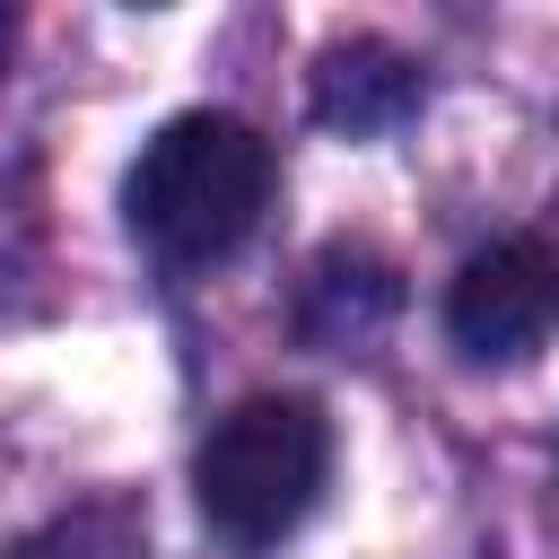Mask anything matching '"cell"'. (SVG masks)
<instances>
[{
	"label": "cell",
	"instance_id": "obj_5",
	"mask_svg": "<svg viewBox=\"0 0 559 559\" xmlns=\"http://www.w3.org/2000/svg\"><path fill=\"white\" fill-rule=\"evenodd\" d=\"M393 306H402L393 262H376V253H358V245H332V253L314 262V280H306V332H314V341H349V349H358Z\"/></svg>",
	"mask_w": 559,
	"mask_h": 559
},
{
	"label": "cell",
	"instance_id": "obj_4",
	"mask_svg": "<svg viewBox=\"0 0 559 559\" xmlns=\"http://www.w3.org/2000/svg\"><path fill=\"white\" fill-rule=\"evenodd\" d=\"M314 114L349 140H376V131H402L419 114V61L384 35H349V44H323L314 52Z\"/></svg>",
	"mask_w": 559,
	"mask_h": 559
},
{
	"label": "cell",
	"instance_id": "obj_2",
	"mask_svg": "<svg viewBox=\"0 0 559 559\" xmlns=\"http://www.w3.org/2000/svg\"><path fill=\"white\" fill-rule=\"evenodd\" d=\"M323 472H332L323 411L306 393H253L201 437L192 498H201V524L227 550H271L306 524V507L323 498Z\"/></svg>",
	"mask_w": 559,
	"mask_h": 559
},
{
	"label": "cell",
	"instance_id": "obj_3",
	"mask_svg": "<svg viewBox=\"0 0 559 559\" xmlns=\"http://www.w3.org/2000/svg\"><path fill=\"white\" fill-rule=\"evenodd\" d=\"M445 332L463 358H498V367L533 358L559 332V245H542V236L480 245L445 288Z\"/></svg>",
	"mask_w": 559,
	"mask_h": 559
},
{
	"label": "cell",
	"instance_id": "obj_6",
	"mask_svg": "<svg viewBox=\"0 0 559 559\" xmlns=\"http://www.w3.org/2000/svg\"><path fill=\"white\" fill-rule=\"evenodd\" d=\"M0 559H140V515L131 507H79V515H52L44 533H26Z\"/></svg>",
	"mask_w": 559,
	"mask_h": 559
},
{
	"label": "cell",
	"instance_id": "obj_1",
	"mask_svg": "<svg viewBox=\"0 0 559 559\" xmlns=\"http://www.w3.org/2000/svg\"><path fill=\"white\" fill-rule=\"evenodd\" d=\"M262 201H271V148L236 114H175L140 148V166L122 183L131 227L166 262H218V253H236L262 227Z\"/></svg>",
	"mask_w": 559,
	"mask_h": 559
}]
</instances>
